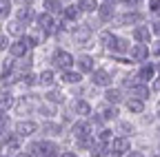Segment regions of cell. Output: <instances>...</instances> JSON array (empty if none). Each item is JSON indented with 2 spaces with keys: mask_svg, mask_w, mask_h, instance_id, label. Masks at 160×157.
<instances>
[{
  "mask_svg": "<svg viewBox=\"0 0 160 157\" xmlns=\"http://www.w3.org/2000/svg\"><path fill=\"white\" fill-rule=\"evenodd\" d=\"M38 111H40V113H47V115H53V106H49V104H40Z\"/></svg>",
  "mask_w": 160,
  "mask_h": 157,
  "instance_id": "40",
  "label": "cell"
},
{
  "mask_svg": "<svg viewBox=\"0 0 160 157\" xmlns=\"http://www.w3.org/2000/svg\"><path fill=\"white\" fill-rule=\"evenodd\" d=\"M29 40H27V35H20L16 42H11V47H9V53H11V58H25L27 53H29Z\"/></svg>",
  "mask_w": 160,
  "mask_h": 157,
  "instance_id": "5",
  "label": "cell"
},
{
  "mask_svg": "<svg viewBox=\"0 0 160 157\" xmlns=\"http://www.w3.org/2000/svg\"><path fill=\"white\" fill-rule=\"evenodd\" d=\"M151 29L149 27H142V25H138L133 31H131V38L138 42V44H149V40H151Z\"/></svg>",
  "mask_w": 160,
  "mask_h": 157,
  "instance_id": "7",
  "label": "cell"
},
{
  "mask_svg": "<svg viewBox=\"0 0 160 157\" xmlns=\"http://www.w3.org/2000/svg\"><path fill=\"white\" fill-rule=\"evenodd\" d=\"M129 95L131 97H138V100H147V97H149V84L147 82H136L129 89Z\"/></svg>",
  "mask_w": 160,
  "mask_h": 157,
  "instance_id": "14",
  "label": "cell"
},
{
  "mask_svg": "<svg viewBox=\"0 0 160 157\" xmlns=\"http://www.w3.org/2000/svg\"><path fill=\"white\" fill-rule=\"evenodd\" d=\"M60 157H78L73 150H67V153H62V155H60Z\"/></svg>",
  "mask_w": 160,
  "mask_h": 157,
  "instance_id": "47",
  "label": "cell"
},
{
  "mask_svg": "<svg viewBox=\"0 0 160 157\" xmlns=\"http://www.w3.org/2000/svg\"><path fill=\"white\" fill-rule=\"evenodd\" d=\"M109 146H111L113 150H118L120 155H125V153H129V150H131L129 137H125V135H120V137H113V140L109 142Z\"/></svg>",
  "mask_w": 160,
  "mask_h": 157,
  "instance_id": "11",
  "label": "cell"
},
{
  "mask_svg": "<svg viewBox=\"0 0 160 157\" xmlns=\"http://www.w3.org/2000/svg\"><path fill=\"white\" fill-rule=\"evenodd\" d=\"M127 157H145V155L140 153V150H129V153H127Z\"/></svg>",
  "mask_w": 160,
  "mask_h": 157,
  "instance_id": "43",
  "label": "cell"
},
{
  "mask_svg": "<svg viewBox=\"0 0 160 157\" xmlns=\"http://www.w3.org/2000/svg\"><path fill=\"white\" fill-rule=\"evenodd\" d=\"M45 97H47V102H51V104H62L65 102V95L60 91H49Z\"/></svg>",
  "mask_w": 160,
  "mask_h": 157,
  "instance_id": "30",
  "label": "cell"
},
{
  "mask_svg": "<svg viewBox=\"0 0 160 157\" xmlns=\"http://www.w3.org/2000/svg\"><path fill=\"white\" fill-rule=\"evenodd\" d=\"M29 150L33 153V157H58V155H60V148H58L53 142H49V140L33 142Z\"/></svg>",
  "mask_w": 160,
  "mask_h": 157,
  "instance_id": "1",
  "label": "cell"
},
{
  "mask_svg": "<svg viewBox=\"0 0 160 157\" xmlns=\"http://www.w3.org/2000/svg\"><path fill=\"white\" fill-rule=\"evenodd\" d=\"M127 111L129 113H142L145 111V100H138V97H131V100H127Z\"/></svg>",
  "mask_w": 160,
  "mask_h": 157,
  "instance_id": "26",
  "label": "cell"
},
{
  "mask_svg": "<svg viewBox=\"0 0 160 157\" xmlns=\"http://www.w3.org/2000/svg\"><path fill=\"white\" fill-rule=\"evenodd\" d=\"M158 120H160V111H158Z\"/></svg>",
  "mask_w": 160,
  "mask_h": 157,
  "instance_id": "50",
  "label": "cell"
},
{
  "mask_svg": "<svg viewBox=\"0 0 160 157\" xmlns=\"http://www.w3.org/2000/svg\"><path fill=\"white\" fill-rule=\"evenodd\" d=\"M156 71H158V73H160V62H158V64H156Z\"/></svg>",
  "mask_w": 160,
  "mask_h": 157,
  "instance_id": "48",
  "label": "cell"
},
{
  "mask_svg": "<svg viewBox=\"0 0 160 157\" xmlns=\"http://www.w3.org/2000/svg\"><path fill=\"white\" fill-rule=\"evenodd\" d=\"M153 91H160V77H156V80H153Z\"/></svg>",
  "mask_w": 160,
  "mask_h": 157,
  "instance_id": "46",
  "label": "cell"
},
{
  "mask_svg": "<svg viewBox=\"0 0 160 157\" xmlns=\"http://www.w3.org/2000/svg\"><path fill=\"white\" fill-rule=\"evenodd\" d=\"M36 131H38V124L31 122V120H22V122L16 124V133H18L20 137H29V135H33Z\"/></svg>",
  "mask_w": 160,
  "mask_h": 157,
  "instance_id": "10",
  "label": "cell"
},
{
  "mask_svg": "<svg viewBox=\"0 0 160 157\" xmlns=\"http://www.w3.org/2000/svg\"><path fill=\"white\" fill-rule=\"evenodd\" d=\"M36 25H38V31H42V33H51V31H56L53 13H49V11H42L40 16H36Z\"/></svg>",
  "mask_w": 160,
  "mask_h": 157,
  "instance_id": "4",
  "label": "cell"
},
{
  "mask_svg": "<svg viewBox=\"0 0 160 157\" xmlns=\"http://www.w3.org/2000/svg\"><path fill=\"white\" fill-rule=\"evenodd\" d=\"M62 82H67V84H80V82H82V73L69 69V71L62 73Z\"/></svg>",
  "mask_w": 160,
  "mask_h": 157,
  "instance_id": "25",
  "label": "cell"
},
{
  "mask_svg": "<svg viewBox=\"0 0 160 157\" xmlns=\"http://www.w3.org/2000/svg\"><path fill=\"white\" fill-rule=\"evenodd\" d=\"M98 18L102 22H113V7L111 5H100L98 7Z\"/></svg>",
  "mask_w": 160,
  "mask_h": 157,
  "instance_id": "21",
  "label": "cell"
},
{
  "mask_svg": "<svg viewBox=\"0 0 160 157\" xmlns=\"http://www.w3.org/2000/svg\"><path fill=\"white\" fill-rule=\"evenodd\" d=\"M149 44H131V51H129V55H131V60L133 62H145L147 58H149Z\"/></svg>",
  "mask_w": 160,
  "mask_h": 157,
  "instance_id": "6",
  "label": "cell"
},
{
  "mask_svg": "<svg viewBox=\"0 0 160 157\" xmlns=\"http://www.w3.org/2000/svg\"><path fill=\"white\" fill-rule=\"evenodd\" d=\"M105 102H109V104H120L122 102V91L120 89H107L105 91Z\"/></svg>",
  "mask_w": 160,
  "mask_h": 157,
  "instance_id": "19",
  "label": "cell"
},
{
  "mask_svg": "<svg viewBox=\"0 0 160 157\" xmlns=\"http://www.w3.org/2000/svg\"><path fill=\"white\" fill-rule=\"evenodd\" d=\"M100 117H102L105 122H111V120H116V117H118V109H116L113 104L107 102L102 109H100Z\"/></svg>",
  "mask_w": 160,
  "mask_h": 157,
  "instance_id": "20",
  "label": "cell"
},
{
  "mask_svg": "<svg viewBox=\"0 0 160 157\" xmlns=\"http://www.w3.org/2000/svg\"><path fill=\"white\" fill-rule=\"evenodd\" d=\"M11 47V42H9V38L5 35V33H0V51H7Z\"/></svg>",
  "mask_w": 160,
  "mask_h": 157,
  "instance_id": "37",
  "label": "cell"
},
{
  "mask_svg": "<svg viewBox=\"0 0 160 157\" xmlns=\"http://www.w3.org/2000/svg\"><path fill=\"white\" fill-rule=\"evenodd\" d=\"M53 82H56V75H53L51 69H47V71H42L38 75V84L40 86H53Z\"/></svg>",
  "mask_w": 160,
  "mask_h": 157,
  "instance_id": "23",
  "label": "cell"
},
{
  "mask_svg": "<svg viewBox=\"0 0 160 157\" xmlns=\"http://www.w3.org/2000/svg\"><path fill=\"white\" fill-rule=\"evenodd\" d=\"M111 38H113V31H102V33L98 35V40H100V44H102V47H107V44L111 42Z\"/></svg>",
  "mask_w": 160,
  "mask_h": 157,
  "instance_id": "33",
  "label": "cell"
},
{
  "mask_svg": "<svg viewBox=\"0 0 160 157\" xmlns=\"http://www.w3.org/2000/svg\"><path fill=\"white\" fill-rule=\"evenodd\" d=\"M16 157H33V153H31V150H27V153H25V150H20Z\"/></svg>",
  "mask_w": 160,
  "mask_h": 157,
  "instance_id": "44",
  "label": "cell"
},
{
  "mask_svg": "<svg viewBox=\"0 0 160 157\" xmlns=\"http://www.w3.org/2000/svg\"><path fill=\"white\" fill-rule=\"evenodd\" d=\"M102 157H122V155H120L118 150H113L111 146H107V148H105V153H102Z\"/></svg>",
  "mask_w": 160,
  "mask_h": 157,
  "instance_id": "39",
  "label": "cell"
},
{
  "mask_svg": "<svg viewBox=\"0 0 160 157\" xmlns=\"http://www.w3.org/2000/svg\"><path fill=\"white\" fill-rule=\"evenodd\" d=\"M76 144H78V148H89V150H91V146L96 144V140H93L91 135H85V137H78Z\"/></svg>",
  "mask_w": 160,
  "mask_h": 157,
  "instance_id": "31",
  "label": "cell"
},
{
  "mask_svg": "<svg viewBox=\"0 0 160 157\" xmlns=\"http://www.w3.org/2000/svg\"><path fill=\"white\" fill-rule=\"evenodd\" d=\"M76 7L82 11V13H93V11H98V7H100V5L96 2V0H78Z\"/></svg>",
  "mask_w": 160,
  "mask_h": 157,
  "instance_id": "22",
  "label": "cell"
},
{
  "mask_svg": "<svg viewBox=\"0 0 160 157\" xmlns=\"http://www.w3.org/2000/svg\"><path fill=\"white\" fill-rule=\"evenodd\" d=\"M13 106V93L9 89H2L0 91V111H7Z\"/></svg>",
  "mask_w": 160,
  "mask_h": 157,
  "instance_id": "18",
  "label": "cell"
},
{
  "mask_svg": "<svg viewBox=\"0 0 160 157\" xmlns=\"http://www.w3.org/2000/svg\"><path fill=\"white\" fill-rule=\"evenodd\" d=\"M16 20H18V22H22L25 27H27V25H31V22L36 20V11L31 9V5L20 7V9L16 11Z\"/></svg>",
  "mask_w": 160,
  "mask_h": 157,
  "instance_id": "8",
  "label": "cell"
},
{
  "mask_svg": "<svg viewBox=\"0 0 160 157\" xmlns=\"http://www.w3.org/2000/svg\"><path fill=\"white\" fill-rule=\"evenodd\" d=\"M11 13V0H0V20L9 18Z\"/></svg>",
  "mask_w": 160,
  "mask_h": 157,
  "instance_id": "32",
  "label": "cell"
},
{
  "mask_svg": "<svg viewBox=\"0 0 160 157\" xmlns=\"http://www.w3.org/2000/svg\"><path fill=\"white\" fill-rule=\"evenodd\" d=\"M7 126H9V115L7 111H0V131H7Z\"/></svg>",
  "mask_w": 160,
  "mask_h": 157,
  "instance_id": "36",
  "label": "cell"
},
{
  "mask_svg": "<svg viewBox=\"0 0 160 157\" xmlns=\"http://www.w3.org/2000/svg\"><path fill=\"white\" fill-rule=\"evenodd\" d=\"M73 111H76L78 115L87 117V115H91V104H89L87 100H76V102H73Z\"/></svg>",
  "mask_w": 160,
  "mask_h": 157,
  "instance_id": "24",
  "label": "cell"
},
{
  "mask_svg": "<svg viewBox=\"0 0 160 157\" xmlns=\"http://www.w3.org/2000/svg\"><path fill=\"white\" fill-rule=\"evenodd\" d=\"M16 2H18L20 7H25V5H33V0H16Z\"/></svg>",
  "mask_w": 160,
  "mask_h": 157,
  "instance_id": "45",
  "label": "cell"
},
{
  "mask_svg": "<svg viewBox=\"0 0 160 157\" xmlns=\"http://www.w3.org/2000/svg\"><path fill=\"white\" fill-rule=\"evenodd\" d=\"M142 18H145L142 13H122V16L116 18V22L127 27V25H138V22H142Z\"/></svg>",
  "mask_w": 160,
  "mask_h": 157,
  "instance_id": "16",
  "label": "cell"
},
{
  "mask_svg": "<svg viewBox=\"0 0 160 157\" xmlns=\"http://www.w3.org/2000/svg\"><path fill=\"white\" fill-rule=\"evenodd\" d=\"M42 7H45L49 13H53V16H56V13H62V9H65V7H62V0H45Z\"/></svg>",
  "mask_w": 160,
  "mask_h": 157,
  "instance_id": "27",
  "label": "cell"
},
{
  "mask_svg": "<svg viewBox=\"0 0 160 157\" xmlns=\"http://www.w3.org/2000/svg\"><path fill=\"white\" fill-rule=\"evenodd\" d=\"M151 53H153L156 58H160V40H158V42H156V44L151 47Z\"/></svg>",
  "mask_w": 160,
  "mask_h": 157,
  "instance_id": "41",
  "label": "cell"
},
{
  "mask_svg": "<svg viewBox=\"0 0 160 157\" xmlns=\"http://www.w3.org/2000/svg\"><path fill=\"white\" fill-rule=\"evenodd\" d=\"M107 49H109L111 53H116V55H127V53L131 51V44H129V40H125V38L113 35L111 42L107 44Z\"/></svg>",
  "mask_w": 160,
  "mask_h": 157,
  "instance_id": "3",
  "label": "cell"
},
{
  "mask_svg": "<svg viewBox=\"0 0 160 157\" xmlns=\"http://www.w3.org/2000/svg\"><path fill=\"white\" fill-rule=\"evenodd\" d=\"M73 38H76V42H78V44L89 42V38H91V27H89V25H78Z\"/></svg>",
  "mask_w": 160,
  "mask_h": 157,
  "instance_id": "15",
  "label": "cell"
},
{
  "mask_svg": "<svg viewBox=\"0 0 160 157\" xmlns=\"http://www.w3.org/2000/svg\"><path fill=\"white\" fill-rule=\"evenodd\" d=\"M9 31H11L13 35H22V22H18V20H13V22L9 25Z\"/></svg>",
  "mask_w": 160,
  "mask_h": 157,
  "instance_id": "35",
  "label": "cell"
},
{
  "mask_svg": "<svg viewBox=\"0 0 160 157\" xmlns=\"http://www.w3.org/2000/svg\"><path fill=\"white\" fill-rule=\"evenodd\" d=\"M151 31H153L156 35H160V20H156V22L151 25Z\"/></svg>",
  "mask_w": 160,
  "mask_h": 157,
  "instance_id": "42",
  "label": "cell"
},
{
  "mask_svg": "<svg viewBox=\"0 0 160 157\" xmlns=\"http://www.w3.org/2000/svg\"><path fill=\"white\" fill-rule=\"evenodd\" d=\"M71 133H73V137L78 140V137H85V135H91V126H89V122H85V120H80V122H76V124L71 126Z\"/></svg>",
  "mask_w": 160,
  "mask_h": 157,
  "instance_id": "17",
  "label": "cell"
},
{
  "mask_svg": "<svg viewBox=\"0 0 160 157\" xmlns=\"http://www.w3.org/2000/svg\"><path fill=\"white\" fill-rule=\"evenodd\" d=\"M153 75H156V67L153 64H142L138 69V73H136V77H138V82H151L153 80Z\"/></svg>",
  "mask_w": 160,
  "mask_h": 157,
  "instance_id": "13",
  "label": "cell"
},
{
  "mask_svg": "<svg viewBox=\"0 0 160 157\" xmlns=\"http://www.w3.org/2000/svg\"><path fill=\"white\" fill-rule=\"evenodd\" d=\"M0 150H2V140H0Z\"/></svg>",
  "mask_w": 160,
  "mask_h": 157,
  "instance_id": "49",
  "label": "cell"
},
{
  "mask_svg": "<svg viewBox=\"0 0 160 157\" xmlns=\"http://www.w3.org/2000/svg\"><path fill=\"white\" fill-rule=\"evenodd\" d=\"M78 71L80 73H93L96 71V64H93V58L91 55H87V53H82V55H78Z\"/></svg>",
  "mask_w": 160,
  "mask_h": 157,
  "instance_id": "12",
  "label": "cell"
},
{
  "mask_svg": "<svg viewBox=\"0 0 160 157\" xmlns=\"http://www.w3.org/2000/svg\"><path fill=\"white\" fill-rule=\"evenodd\" d=\"M0 157H7V155H0Z\"/></svg>",
  "mask_w": 160,
  "mask_h": 157,
  "instance_id": "51",
  "label": "cell"
},
{
  "mask_svg": "<svg viewBox=\"0 0 160 157\" xmlns=\"http://www.w3.org/2000/svg\"><path fill=\"white\" fill-rule=\"evenodd\" d=\"M91 82H93V86H109L111 84V75L105 69H96L91 73Z\"/></svg>",
  "mask_w": 160,
  "mask_h": 157,
  "instance_id": "9",
  "label": "cell"
},
{
  "mask_svg": "<svg viewBox=\"0 0 160 157\" xmlns=\"http://www.w3.org/2000/svg\"><path fill=\"white\" fill-rule=\"evenodd\" d=\"M42 133L53 137V135H60V133H62V126L56 124V122H45V124H42Z\"/></svg>",
  "mask_w": 160,
  "mask_h": 157,
  "instance_id": "28",
  "label": "cell"
},
{
  "mask_svg": "<svg viewBox=\"0 0 160 157\" xmlns=\"http://www.w3.org/2000/svg\"><path fill=\"white\" fill-rule=\"evenodd\" d=\"M98 140H100V142H105V144H109V142L113 140V137H111V131H109V128H102V131L98 133Z\"/></svg>",
  "mask_w": 160,
  "mask_h": 157,
  "instance_id": "34",
  "label": "cell"
},
{
  "mask_svg": "<svg viewBox=\"0 0 160 157\" xmlns=\"http://www.w3.org/2000/svg\"><path fill=\"white\" fill-rule=\"evenodd\" d=\"M80 13H82V11H80L78 7H65V9H62V13H60V16H62L65 20L73 22V20H78V16H80Z\"/></svg>",
  "mask_w": 160,
  "mask_h": 157,
  "instance_id": "29",
  "label": "cell"
},
{
  "mask_svg": "<svg viewBox=\"0 0 160 157\" xmlns=\"http://www.w3.org/2000/svg\"><path fill=\"white\" fill-rule=\"evenodd\" d=\"M131 131H133V128H131V124H129V122H120V133H122L125 137H127Z\"/></svg>",
  "mask_w": 160,
  "mask_h": 157,
  "instance_id": "38",
  "label": "cell"
},
{
  "mask_svg": "<svg viewBox=\"0 0 160 157\" xmlns=\"http://www.w3.org/2000/svg\"><path fill=\"white\" fill-rule=\"evenodd\" d=\"M53 67L56 69H62V71H69L71 67H73V62H76V58L69 53V51H62V49H56L53 51Z\"/></svg>",
  "mask_w": 160,
  "mask_h": 157,
  "instance_id": "2",
  "label": "cell"
},
{
  "mask_svg": "<svg viewBox=\"0 0 160 157\" xmlns=\"http://www.w3.org/2000/svg\"><path fill=\"white\" fill-rule=\"evenodd\" d=\"M153 157H160V155H153Z\"/></svg>",
  "mask_w": 160,
  "mask_h": 157,
  "instance_id": "52",
  "label": "cell"
}]
</instances>
